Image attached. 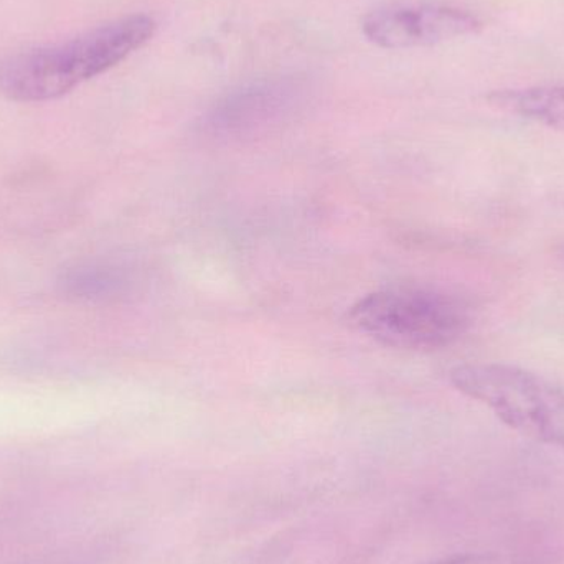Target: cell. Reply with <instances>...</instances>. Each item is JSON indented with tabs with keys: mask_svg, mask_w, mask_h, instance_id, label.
<instances>
[{
	"mask_svg": "<svg viewBox=\"0 0 564 564\" xmlns=\"http://www.w3.org/2000/svg\"><path fill=\"white\" fill-rule=\"evenodd\" d=\"M451 383L523 436L564 451V390L507 364L460 365Z\"/></svg>",
	"mask_w": 564,
	"mask_h": 564,
	"instance_id": "cell-3",
	"label": "cell"
},
{
	"mask_svg": "<svg viewBox=\"0 0 564 564\" xmlns=\"http://www.w3.org/2000/svg\"><path fill=\"white\" fill-rule=\"evenodd\" d=\"M487 101L500 111L564 132V86L502 89L489 95Z\"/></svg>",
	"mask_w": 564,
	"mask_h": 564,
	"instance_id": "cell-6",
	"label": "cell"
},
{
	"mask_svg": "<svg viewBox=\"0 0 564 564\" xmlns=\"http://www.w3.org/2000/svg\"><path fill=\"white\" fill-rule=\"evenodd\" d=\"M155 32V20L139 13L106 23L55 45L36 46L0 59V95L20 102L62 98L119 65Z\"/></svg>",
	"mask_w": 564,
	"mask_h": 564,
	"instance_id": "cell-1",
	"label": "cell"
},
{
	"mask_svg": "<svg viewBox=\"0 0 564 564\" xmlns=\"http://www.w3.org/2000/svg\"><path fill=\"white\" fill-rule=\"evenodd\" d=\"M427 564H502V562L494 555H456Z\"/></svg>",
	"mask_w": 564,
	"mask_h": 564,
	"instance_id": "cell-8",
	"label": "cell"
},
{
	"mask_svg": "<svg viewBox=\"0 0 564 564\" xmlns=\"http://www.w3.org/2000/svg\"><path fill=\"white\" fill-rule=\"evenodd\" d=\"M129 285V274L108 263L75 264L66 268L58 280L59 292L75 301H105L124 294Z\"/></svg>",
	"mask_w": 564,
	"mask_h": 564,
	"instance_id": "cell-7",
	"label": "cell"
},
{
	"mask_svg": "<svg viewBox=\"0 0 564 564\" xmlns=\"http://www.w3.org/2000/svg\"><path fill=\"white\" fill-rule=\"evenodd\" d=\"M350 321L390 347L436 350L463 337L473 315L464 299L443 289L394 285L358 301Z\"/></svg>",
	"mask_w": 564,
	"mask_h": 564,
	"instance_id": "cell-2",
	"label": "cell"
},
{
	"mask_svg": "<svg viewBox=\"0 0 564 564\" xmlns=\"http://www.w3.org/2000/svg\"><path fill=\"white\" fill-rule=\"evenodd\" d=\"M482 22L473 13L441 3H394L368 13L364 33L375 45L400 50L431 46L473 35Z\"/></svg>",
	"mask_w": 564,
	"mask_h": 564,
	"instance_id": "cell-5",
	"label": "cell"
},
{
	"mask_svg": "<svg viewBox=\"0 0 564 564\" xmlns=\"http://www.w3.org/2000/svg\"><path fill=\"white\" fill-rule=\"evenodd\" d=\"M307 95L295 76L258 79L234 89L205 118V131L218 139H243L268 131L294 115Z\"/></svg>",
	"mask_w": 564,
	"mask_h": 564,
	"instance_id": "cell-4",
	"label": "cell"
}]
</instances>
